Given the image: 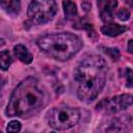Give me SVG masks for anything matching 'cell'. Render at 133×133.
Listing matches in <instances>:
<instances>
[{
	"instance_id": "2",
	"label": "cell",
	"mask_w": 133,
	"mask_h": 133,
	"mask_svg": "<svg viewBox=\"0 0 133 133\" xmlns=\"http://www.w3.org/2000/svg\"><path fill=\"white\" fill-rule=\"evenodd\" d=\"M48 95L42 88L37 79L28 77L12 91L5 113L7 116L29 117L37 113L47 103Z\"/></svg>"
},
{
	"instance_id": "7",
	"label": "cell",
	"mask_w": 133,
	"mask_h": 133,
	"mask_svg": "<svg viewBox=\"0 0 133 133\" xmlns=\"http://www.w3.org/2000/svg\"><path fill=\"white\" fill-rule=\"evenodd\" d=\"M116 5H117V0H98L99 14L102 21L109 22L112 20Z\"/></svg>"
},
{
	"instance_id": "4",
	"label": "cell",
	"mask_w": 133,
	"mask_h": 133,
	"mask_svg": "<svg viewBox=\"0 0 133 133\" xmlns=\"http://www.w3.org/2000/svg\"><path fill=\"white\" fill-rule=\"evenodd\" d=\"M80 119V111L69 106H59L51 109L47 114L49 126L55 130L62 131L72 128Z\"/></svg>"
},
{
	"instance_id": "17",
	"label": "cell",
	"mask_w": 133,
	"mask_h": 133,
	"mask_svg": "<svg viewBox=\"0 0 133 133\" xmlns=\"http://www.w3.org/2000/svg\"><path fill=\"white\" fill-rule=\"evenodd\" d=\"M128 52L133 54V39H130L128 43Z\"/></svg>"
},
{
	"instance_id": "3",
	"label": "cell",
	"mask_w": 133,
	"mask_h": 133,
	"mask_svg": "<svg viewBox=\"0 0 133 133\" xmlns=\"http://www.w3.org/2000/svg\"><path fill=\"white\" fill-rule=\"evenodd\" d=\"M36 44L48 56L60 61L70 59L82 47L81 39L71 32L47 34L39 37Z\"/></svg>"
},
{
	"instance_id": "10",
	"label": "cell",
	"mask_w": 133,
	"mask_h": 133,
	"mask_svg": "<svg viewBox=\"0 0 133 133\" xmlns=\"http://www.w3.org/2000/svg\"><path fill=\"white\" fill-rule=\"evenodd\" d=\"M62 6H63V12L65 20H72L77 16V7L74 2L71 0H63L62 1Z\"/></svg>"
},
{
	"instance_id": "8",
	"label": "cell",
	"mask_w": 133,
	"mask_h": 133,
	"mask_svg": "<svg viewBox=\"0 0 133 133\" xmlns=\"http://www.w3.org/2000/svg\"><path fill=\"white\" fill-rule=\"evenodd\" d=\"M126 29H127L126 26L111 23V24L104 25L101 28V31L105 35H108V36H116V35H119L121 33H123L124 31H126Z\"/></svg>"
},
{
	"instance_id": "12",
	"label": "cell",
	"mask_w": 133,
	"mask_h": 133,
	"mask_svg": "<svg viewBox=\"0 0 133 133\" xmlns=\"http://www.w3.org/2000/svg\"><path fill=\"white\" fill-rule=\"evenodd\" d=\"M21 9V2L20 0H10L6 5V11L10 15H18Z\"/></svg>"
},
{
	"instance_id": "14",
	"label": "cell",
	"mask_w": 133,
	"mask_h": 133,
	"mask_svg": "<svg viewBox=\"0 0 133 133\" xmlns=\"http://www.w3.org/2000/svg\"><path fill=\"white\" fill-rule=\"evenodd\" d=\"M105 50V52L113 59V60H116V59H118V57H119V52H118V50L116 49V48H104Z\"/></svg>"
},
{
	"instance_id": "15",
	"label": "cell",
	"mask_w": 133,
	"mask_h": 133,
	"mask_svg": "<svg viewBox=\"0 0 133 133\" xmlns=\"http://www.w3.org/2000/svg\"><path fill=\"white\" fill-rule=\"evenodd\" d=\"M126 85L127 87H133V71L130 69H126Z\"/></svg>"
},
{
	"instance_id": "16",
	"label": "cell",
	"mask_w": 133,
	"mask_h": 133,
	"mask_svg": "<svg viewBox=\"0 0 133 133\" xmlns=\"http://www.w3.org/2000/svg\"><path fill=\"white\" fill-rule=\"evenodd\" d=\"M117 18L121 21H127L130 18V11L127 8H122L118 12H117Z\"/></svg>"
},
{
	"instance_id": "1",
	"label": "cell",
	"mask_w": 133,
	"mask_h": 133,
	"mask_svg": "<svg viewBox=\"0 0 133 133\" xmlns=\"http://www.w3.org/2000/svg\"><path fill=\"white\" fill-rule=\"evenodd\" d=\"M106 75L107 68L102 57L99 55L85 56L74 72L78 98L83 102L95 100L105 85Z\"/></svg>"
},
{
	"instance_id": "5",
	"label": "cell",
	"mask_w": 133,
	"mask_h": 133,
	"mask_svg": "<svg viewBox=\"0 0 133 133\" xmlns=\"http://www.w3.org/2000/svg\"><path fill=\"white\" fill-rule=\"evenodd\" d=\"M57 11L55 0H32L28 6L27 15L30 22L41 25L50 22Z\"/></svg>"
},
{
	"instance_id": "6",
	"label": "cell",
	"mask_w": 133,
	"mask_h": 133,
	"mask_svg": "<svg viewBox=\"0 0 133 133\" xmlns=\"http://www.w3.org/2000/svg\"><path fill=\"white\" fill-rule=\"evenodd\" d=\"M132 104H133V96L125 94V95L113 97L110 100L102 101L101 103L98 104L97 109L105 110L106 112H109V113H114L128 108Z\"/></svg>"
},
{
	"instance_id": "18",
	"label": "cell",
	"mask_w": 133,
	"mask_h": 133,
	"mask_svg": "<svg viewBox=\"0 0 133 133\" xmlns=\"http://www.w3.org/2000/svg\"><path fill=\"white\" fill-rule=\"evenodd\" d=\"M2 2H4V0H2Z\"/></svg>"
},
{
	"instance_id": "11",
	"label": "cell",
	"mask_w": 133,
	"mask_h": 133,
	"mask_svg": "<svg viewBox=\"0 0 133 133\" xmlns=\"http://www.w3.org/2000/svg\"><path fill=\"white\" fill-rule=\"evenodd\" d=\"M0 61H1V69L3 71L7 70L10 63L12 62V58L8 51H2L0 54Z\"/></svg>"
},
{
	"instance_id": "13",
	"label": "cell",
	"mask_w": 133,
	"mask_h": 133,
	"mask_svg": "<svg viewBox=\"0 0 133 133\" xmlns=\"http://www.w3.org/2000/svg\"><path fill=\"white\" fill-rule=\"evenodd\" d=\"M6 130L7 132H19L21 130V123L18 121H11L8 123Z\"/></svg>"
},
{
	"instance_id": "9",
	"label": "cell",
	"mask_w": 133,
	"mask_h": 133,
	"mask_svg": "<svg viewBox=\"0 0 133 133\" xmlns=\"http://www.w3.org/2000/svg\"><path fill=\"white\" fill-rule=\"evenodd\" d=\"M14 52H15V55L17 56V58H19L24 63H27L28 64L33 59L31 53L23 45H17V46H15L14 47Z\"/></svg>"
}]
</instances>
